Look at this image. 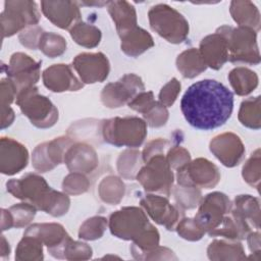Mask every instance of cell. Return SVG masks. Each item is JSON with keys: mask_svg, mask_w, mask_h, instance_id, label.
Returning a JSON list of instances; mask_svg holds the SVG:
<instances>
[{"mask_svg": "<svg viewBox=\"0 0 261 261\" xmlns=\"http://www.w3.org/2000/svg\"><path fill=\"white\" fill-rule=\"evenodd\" d=\"M99 193L101 199L104 202L109 204H116L123 197L124 185L118 177L108 176L101 181Z\"/></svg>", "mask_w": 261, "mask_h": 261, "instance_id": "obj_34", "label": "cell"}, {"mask_svg": "<svg viewBox=\"0 0 261 261\" xmlns=\"http://www.w3.org/2000/svg\"><path fill=\"white\" fill-rule=\"evenodd\" d=\"M28 150L10 138L1 139V172L12 175L28 164Z\"/></svg>", "mask_w": 261, "mask_h": 261, "instance_id": "obj_20", "label": "cell"}, {"mask_svg": "<svg viewBox=\"0 0 261 261\" xmlns=\"http://www.w3.org/2000/svg\"><path fill=\"white\" fill-rule=\"evenodd\" d=\"M141 205L145 208L150 217L157 223L172 230L176 227L179 218V209L172 206L164 197L147 195L141 200Z\"/></svg>", "mask_w": 261, "mask_h": 261, "instance_id": "obj_18", "label": "cell"}, {"mask_svg": "<svg viewBox=\"0 0 261 261\" xmlns=\"http://www.w3.org/2000/svg\"><path fill=\"white\" fill-rule=\"evenodd\" d=\"M72 66L82 82L94 84L103 82L109 73V62L103 53H82L75 56Z\"/></svg>", "mask_w": 261, "mask_h": 261, "instance_id": "obj_16", "label": "cell"}, {"mask_svg": "<svg viewBox=\"0 0 261 261\" xmlns=\"http://www.w3.org/2000/svg\"><path fill=\"white\" fill-rule=\"evenodd\" d=\"M230 210L231 204L226 195L215 192L208 194L203 199L194 219L205 232L209 233L221 224L224 215Z\"/></svg>", "mask_w": 261, "mask_h": 261, "instance_id": "obj_11", "label": "cell"}, {"mask_svg": "<svg viewBox=\"0 0 261 261\" xmlns=\"http://www.w3.org/2000/svg\"><path fill=\"white\" fill-rule=\"evenodd\" d=\"M44 85L52 92L77 91L83 84L75 77L67 64H54L43 72Z\"/></svg>", "mask_w": 261, "mask_h": 261, "instance_id": "obj_21", "label": "cell"}, {"mask_svg": "<svg viewBox=\"0 0 261 261\" xmlns=\"http://www.w3.org/2000/svg\"><path fill=\"white\" fill-rule=\"evenodd\" d=\"M177 69L185 77H195L204 71L207 67L200 51L196 48H191L184 51L176 59Z\"/></svg>", "mask_w": 261, "mask_h": 261, "instance_id": "obj_26", "label": "cell"}, {"mask_svg": "<svg viewBox=\"0 0 261 261\" xmlns=\"http://www.w3.org/2000/svg\"><path fill=\"white\" fill-rule=\"evenodd\" d=\"M231 87L238 95L244 96L250 94L258 85L257 74L245 67H237L228 75Z\"/></svg>", "mask_w": 261, "mask_h": 261, "instance_id": "obj_28", "label": "cell"}, {"mask_svg": "<svg viewBox=\"0 0 261 261\" xmlns=\"http://www.w3.org/2000/svg\"><path fill=\"white\" fill-rule=\"evenodd\" d=\"M150 25L153 31L170 43H181L189 34V23L186 18L166 4L153 6L149 13Z\"/></svg>", "mask_w": 261, "mask_h": 261, "instance_id": "obj_6", "label": "cell"}, {"mask_svg": "<svg viewBox=\"0 0 261 261\" xmlns=\"http://www.w3.org/2000/svg\"><path fill=\"white\" fill-rule=\"evenodd\" d=\"M37 208L30 203H19L9 208V212L13 221V226L21 227L32 221L36 214Z\"/></svg>", "mask_w": 261, "mask_h": 261, "instance_id": "obj_37", "label": "cell"}, {"mask_svg": "<svg viewBox=\"0 0 261 261\" xmlns=\"http://www.w3.org/2000/svg\"><path fill=\"white\" fill-rule=\"evenodd\" d=\"M42 242L32 236H24L19 242L15 259L17 260H43V248Z\"/></svg>", "mask_w": 261, "mask_h": 261, "instance_id": "obj_33", "label": "cell"}, {"mask_svg": "<svg viewBox=\"0 0 261 261\" xmlns=\"http://www.w3.org/2000/svg\"><path fill=\"white\" fill-rule=\"evenodd\" d=\"M137 179L146 191L169 196L173 174L166 158L162 154H158L146 162V165L138 172Z\"/></svg>", "mask_w": 261, "mask_h": 261, "instance_id": "obj_7", "label": "cell"}, {"mask_svg": "<svg viewBox=\"0 0 261 261\" xmlns=\"http://www.w3.org/2000/svg\"><path fill=\"white\" fill-rule=\"evenodd\" d=\"M72 144L69 138L60 137L38 145L33 153L34 167L41 172L53 169L64 160L65 153Z\"/></svg>", "mask_w": 261, "mask_h": 261, "instance_id": "obj_13", "label": "cell"}, {"mask_svg": "<svg viewBox=\"0 0 261 261\" xmlns=\"http://www.w3.org/2000/svg\"><path fill=\"white\" fill-rule=\"evenodd\" d=\"M107 219L102 216H96L83 223L79 231V238L84 240L100 239L106 229Z\"/></svg>", "mask_w": 261, "mask_h": 261, "instance_id": "obj_36", "label": "cell"}, {"mask_svg": "<svg viewBox=\"0 0 261 261\" xmlns=\"http://www.w3.org/2000/svg\"><path fill=\"white\" fill-rule=\"evenodd\" d=\"M170 167L179 168L190 161V154L187 150L180 147H174L172 150L169 151L168 156L166 158Z\"/></svg>", "mask_w": 261, "mask_h": 261, "instance_id": "obj_47", "label": "cell"}, {"mask_svg": "<svg viewBox=\"0 0 261 261\" xmlns=\"http://www.w3.org/2000/svg\"><path fill=\"white\" fill-rule=\"evenodd\" d=\"M101 133L105 142L116 147H139L146 135V122L139 117L111 118L103 120Z\"/></svg>", "mask_w": 261, "mask_h": 261, "instance_id": "obj_3", "label": "cell"}, {"mask_svg": "<svg viewBox=\"0 0 261 261\" xmlns=\"http://www.w3.org/2000/svg\"><path fill=\"white\" fill-rule=\"evenodd\" d=\"M42 34H43L42 29H40L39 27L30 28L27 31H23L19 35L20 43L28 48L36 49L39 46V42Z\"/></svg>", "mask_w": 261, "mask_h": 261, "instance_id": "obj_48", "label": "cell"}, {"mask_svg": "<svg viewBox=\"0 0 261 261\" xmlns=\"http://www.w3.org/2000/svg\"><path fill=\"white\" fill-rule=\"evenodd\" d=\"M41 61L36 62L29 55L14 53L9 65L6 66V73L15 85L17 91L33 87L40 77Z\"/></svg>", "mask_w": 261, "mask_h": 261, "instance_id": "obj_14", "label": "cell"}, {"mask_svg": "<svg viewBox=\"0 0 261 261\" xmlns=\"http://www.w3.org/2000/svg\"><path fill=\"white\" fill-rule=\"evenodd\" d=\"M243 177L251 186L258 189L260 178V156L259 149L256 150L243 168Z\"/></svg>", "mask_w": 261, "mask_h": 261, "instance_id": "obj_39", "label": "cell"}, {"mask_svg": "<svg viewBox=\"0 0 261 261\" xmlns=\"http://www.w3.org/2000/svg\"><path fill=\"white\" fill-rule=\"evenodd\" d=\"M210 150L227 167L238 165L245 153L242 141L232 133H225L215 137L210 142Z\"/></svg>", "mask_w": 261, "mask_h": 261, "instance_id": "obj_17", "label": "cell"}, {"mask_svg": "<svg viewBox=\"0 0 261 261\" xmlns=\"http://www.w3.org/2000/svg\"><path fill=\"white\" fill-rule=\"evenodd\" d=\"M139 153L137 151H125L120 154L117 161V168L121 175L127 178H132L133 174L130 171V167L134 172H136L135 168L138 166V162L132 163L135 160L139 159Z\"/></svg>", "mask_w": 261, "mask_h": 261, "instance_id": "obj_43", "label": "cell"}, {"mask_svg": "<svg viewBox=\"0 0 261 261\" xmlns=\"http://www.w3.org/2000/svg\"><path fill=\"white\" fill-rule=\"evenodd\" d=\"M108 11L116 24L119 37L137 27L135 7L125 1L108 2Z\"/></svg>", "mask_w": 261, "mask_h": 261, "instance_id": "obj_24", "label": "cell"}, {"mask_svg": "<svg viewBox=\"0 0 261 261\" xmlns=\"http://www.w3.org/2000/svg\"><path fill=\"white\" fill-rule=\"evenodd\" d=\"M6 188L13 197L23 200L52 216H61L69 208V198L51 189L46 180L37 174L28 173L21 178L10 179L6 182Z\"/></svg>", "mask_w": 261, "mask_h": 261, "instance_id": "obj_2", "label": "cell"}, {"mask_svg": "<svg viewBox=\"0 0 261 261\" xmlns=\"http://www.w3.org/2000/svg\"><path fill=\"white\" fill-rule=\"evenodd\" d=\"M239 119L243 125L258 129L260 127V97L250 98L241 104Z\"/></svg>", "mask_w": 261, "mask_h": 261, "instance_id": "obj_32", "label": "cell"}, {"mask_svg": "<svg viewBox=\"0 0 261 261\" xmlns=\"http://www.w3.org/2000/svg\"><path fill=\"white\" fill-rule=\"evenodd\" d=\"M181 112L190 125L210 130L223 125L233 109V95L220 82L202 80L191 85L180 101Z\"/></svg>", "mask_w": 261, "mask_h": 261, "instance_id": "obj_1", "label": "cell"}, {"mask_svg": "<svg viewBox=\"0 0 261 261\" xmlns=\"http://www.w3.org/2000/svg\"><path fill=\"white\" fill-rule=\"evenodd\" d=\"M200 53L206 65L219 69L228 60V49L225 38L216 32L204 38L200 44Z\"/></svg>", "mask_w": 261, "mask_h": 261, "instance_id": "obj_23", "label": "cell"}, {"mask_svg": "<svg viewBox=\"0 0 261 261\" xmlns=\"http://www.w3.org/2000/svg\"><path fill=\"white\" fill-rule=\"evenodd\" d=\"M71 172L89 173L96 168L98 158L95 150L83 143L72 144L65 153L63 160Z\"/></svg>", "mask_w": 261, "mask_h": 261, "instance_id": "obj_22", "label": "cell"}, {"mask_svg": "<svg viewBox=\"0 0 261 261\" xmlns=\"http://www.w3.org/2000/svg\"><path fill=\"white\" fill-rule=\"evenodd\" d=\"M92 256V249L85 243L68 241L64 250V259H89Z\"/></svg>", "mask_w": 261, "mask_h": 261, "instance_id": "obj_42", "label": "cell"}, {"mask_svg": "<svg viewBox=\"0 0 261 261\" xmlns=\"http://www.w3.org/2000/svg\"><path fill=\"white\" fill-rule=\"evenodd\" d=\"M230 13L233 19L240 27H247L254 30L259 29L260 17L256 6L251 2L232 1L230 6Z\"/></svg>", "mask_w": 261, "mask_h": 261, "instance_id": "obj_27", "label": "cell"}, {"mask_svg": "<svg viewBox=\"0 0 261 261\" xmlns=\"http://www.w3.org/2000/svg\"><path fill=\"white\" fill-rule=\"evenodd\" d=\"M62 188L67 194L79 195L85 193L88 190L89 181L82 173L72 172L64 178Z\"/></svg>", "mask_w": 261, "mask_h": 261, "instance_id": "obj_40", "label": "cell"}, {"mask_svg": "<svg viewBox=\"0 0 261 261\" xmlns=\"http://www.w3.org/2000/svg\"><path fill=\"white\" fill-rule=\"evenodd\" d=\"M145 90L140 76L128 73L123 75L116 83L106 85L101 93L103 104L109 108H117L125 103L128 104L139 93Z\"/></svg>", "mask_w": 261, "mask_h": 261, "instance_id": "obj_12", "label": "cell"}, {"mask_svg": "<svg viewBox=\"0 0 261 261\" xmlns=\"http://www.w3.org/2000/svg\"><path fill=\"white\" fill-rule=\"evenodd\" d=\"M217 32L226 40L229 61L249 64H258L260 62L256 32L253 29L247 27L233 29L223 25Z\"/></svg>", "mask_w": 261, "mask_h": 261, "instance_id": "obj_4", "label": "cell"}, {"mask_svg": "<svg viewBox=\"0 0 261 261\" xmlns=\"http://www.w3.org/2000/svg\"><path fill=\"white\" fill-rule=\"evenodd\" d=\"M121 50L129 56L136 57L150 47L154 46V42L150 34L145 30L136 27L126 34L120 36Z\"/></svg>", "mask_w": 261, "mask_h": 261, "instance_id": "obj_25", "label": "cell"}, {"mask_svg": "<svg viewBox=\"0 0 261 261\" xmlns=\"http://www.w3.org/2000/svg\"><path fill=\"white\" fill-rule=\"evenodd\" d=\"M42 11L48 19L61 29L74 27L81 18L77 2L71 1H42Z\"/></svg>", "mask_w": 261, "mask_h": 261, "instance_id": "obj_19", "label": "cell"}, {"mask_svg": "<svg viewBox=\"0 0 261 261\" xmlns=\"http://www.w3.org/2000/svg\"><path fill=\"white\" fill-rule=\"evenodd\" d=\"M167 142L164 140H154L150 142L143 151V160L147 162L153 156L160 154L162 151H164Z\"/></svg>", "mask_w": 261, "mask_h": 261, "instance_id": "obj_49", "label": "cell"}, {"mask_svg": "<svg viewBox=\"0 0 261 261\" xmlns=\"http://www.w3.org/2000/svg\"><path fill=\"white\" fill-rule=\"evenodd\" d=\"M207 253L211 260H242L246 258L241 243H227L225 241H214L209 245Z\"/></svg>", "mask_w": 261, "mask_h": 261, "instance_id": "obj_29", "label": "cell"}, {"mask_svg": "<svg viewBox=\"0 0 261 261\" xmlns=\"http://www.w3.org/2000/svg\"><path fill=\"white\" fill-rule=\"evenodd\" d=\"M234 210L238 211L247 221L251 223L258 229L259 228V201L258 199L250 195H240L234 199Z\"/></svg>", "mask_w": 261, "mask_h": 261, "instance_id": "obj_31", "label": "cell"}, {"mask_svg": "<svg viewBox=\"0 0 261 261\" xmlns=\"http://www.w3.org/2000/svg\"><path fill=\"white\" fill-rule=\"evenodd\" d=\"M248 237V244L250 251L254 254H259L260 252V234L258 231L251 232Z\"/></svg>", "mask_w": 261, "mask_h": 261, "instance_id": "obj_50", "label": "cell"}, {"mask_svg": "<svg viewBox=\"0 0 261 261\" xmlns=\"http://www.w3.org/2000/svg\"><path fill=\"white\" fill-rule=\"evenodd\" d=\"M178 234L189 241H198L200 240L205 231L196 223L195 219L184 218L176 225Z\"/></svg>", "mask_w": 261, "mask_h": 261, "instance_id": "obj_41", "label": "cell"}, {"mask_svg": "<svg viewBox=\"0 0 261 261\" xmlns=\"http://www.w3.org/2000/svg\"><path fill=\"white\" fill-rule=\"evenodd\" d=\"M16 104L31 122L40 128H47L55 124L58 110L45 96L38 93L36 87H29L18 92Z\"/></svg>", "mask_w": 261, "mask_h": 261, "instance_id": "obj_5", "label": "cell"}, {"mask_svg": "<svg viewBox=\"0 0 261 261\" xmlns=\"http://www.w3.org/2000/svg\"><path fill=\"white\" fill-rule=\"evenodd\" d=\"M24 236L39 239L48 248V252L55 258L64 259V250L70 240L62 225L58 223H37L31 225Z\"/></svg>", "mask_w": 261, "mask_h": 261, "instance_id": "obj_15", "label": "cell"}, {"mask_svg": "<svg viewBox=\"0 0 261 261\" xmlns=\"http://www.w3.org/2000/svg\"><path fill=\"white\" fill-rule=\"evenodd\" d=\"M150 224L145 212L138 207H124L110 215L111 233L123 240L135 241Z\"/></svg>", "mask_w": 261, "mask_h": 261, "instance_id": "obj_9", "label": "cell"}, {"mask_svg": "<svg viewBox=\"0 0 261 261\" xmlns=\"http://www.w3.org/2000/svg\"><path fill=\"white\" fill-rule=\"evenodd\" d=\"M219 178L217 167L203 158H198L177 168V181L180 186L211 189L217 185Z\"/></svg>", "mask_w": 261, "mask_h": 261, "instance_id": "obj_10", "label": "cell"}, {"mask_svg": "<svg viewBox=\"0 0 261 261\" xmlns=\"http://www.w3.org/2000/svg\"><path fill=\"white\" fill-rule=\"evenodd\" d=\"M155 103L152 92H141L128 102V106L132 109L145 114L154 106Z\"/></svg>", "mask_w": 261, "mask_h": 261, "instance_id": "obj_46", "label": "cell"}, {"mask_svg": "<svg viewBox=\"0 0 261 261\" xmlns=\"http://www.w3.org/2000/svg\"><path fill=\"white\" fill-rule=\"evenodd\" d=\"M40 50L47 56L54 58L66 50V41L60 35L54 33H43L40 42Z\"/></svg>", "mask_w": 261, "mask_h": 261, "instance_id": "obj_35", "label": "cell"}, {"mask_svg": "<svg viewBox=\"0 0 261 261\" xmlns=\"http://www.w3.org/2000/svg\"><path fill=\"white\" fill-rule=\"evenodd\" d=\"M201 193L196 187L180 186L175 189V199L177 205L184 208H194L198 204Z\"/></svg>", "mask_w": 261, "mask_h": 261, "instance_id": "obj_38", "label": "cell"}, {"mask_svg": "<svg viewBox=\"0 0 261 261\" xmlns=\"http://www.w3.org/2000/svg\"><path fill=\"white\" fill-rule=\"evenodd\" d=\"M147 123L152 127L162 126L166 123L168 118V111L161 103L156 102L154 106L144 114Z\"/></svg>", "mask_w": 261, "mask_h": 261, "instance_id": "obj_44", "label": "cell"}, {"mask_svg": "<svg viewBox=\"0 0 261 261\" xmlns=\"http://www.w3.org/2000/svg\"><path fill=\"white\" fill-rule=\"evenodd\" d=\"M180 92V84L179 82L174 77L171 81H169L160 91L159 93V103H161L165 107L171 106L175 99L177 94Z\"/></svg>", "mask_w": 261, "mask_h": 261, "instance_id": "obj_45", "label": "cell"}, {"mask_svg": "<svg viewBox=\"0 0 261 261\" xmlns=\"http://www.w3.org/2000/svg\"><path fill=\"white\" fill-rule=\"evenodd\" d=\"M1 13L3 37L14 35L30 24H36L40 19L37 4L32 1H5Z\"/></svg>", "mask_w": 261, "mask_h": 261, "instance_id": "obj_8", "label": "cell"}, {"mask_svg": "<svg viewBox=\"0 0 261 261\" xmlns=\"http://www.w3.org/2000/svg\"><path fill=\"white\" fill-rule=\"evenodd\" d=\"M70 36L79 45L87 48L97 46L101 40L100 30L85 22H76L70 30Z\"/></svg>", "mask_w": 261, "mask_h": 261, "instance_id": "obj_30", "label": "cell"}]
</instances>
